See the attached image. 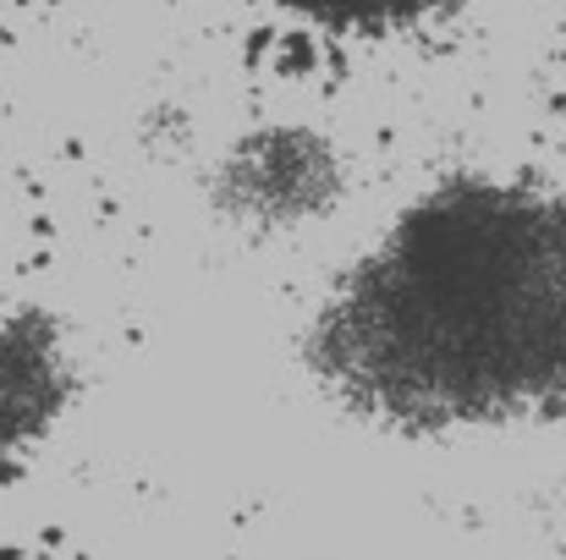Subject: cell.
Instances as JSON below:
<instances>
[{
	"mask_svg": "<svg viewBox=\"0 0 566 560\" xmlns=\"http://www.w3.org/2000/svg\"><path fill=\"white\" fill-rule=\"evenodd\" d=\"M275 11H292L303 22L336 28V33H385V28H407L423 22L429 11L451 6V0H270Z\"/></svg>",
	"mask_w": 566,
	"mask_h": 560,
	"instance_id": "cell-3",
	"label": "cell"
},
{
	"mask_svg": "<svg viewBox=\"0 0 566 560\" xmlns=\"http://www.w3.org/2000/svg\"><path fill=\"white\" fill-rule=\"evenodd\" d=\"M314 373L364 418L434 434L566 406V192L462 177L336 281Z\"/></svg>",
	"mask_w": 566,
	"mask_h": 560,
	"instance_id": "cell-1",
	"label": "cell"
},
{
	"mask_svg": "<svg viewBox=\"0 0 566 560\" xmlns=\"http://www.w3.org/2000/svg\"><path fill=\"white\" fill-rule=\"evenodd\" d=\"M72 395L61 325L33 303H0V451L39 440Z\"/></svg>",
	"mask_w": 566,
	"mask_h": 560,
	"instance_id": "cell-2",
	"label": "cell"
}]
</instances>
